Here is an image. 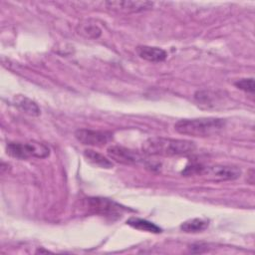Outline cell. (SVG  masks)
I'll use <instances>...</instances> for the list:
<instances>
[{
	"label": "cell",
	"instance_id": "cell-1",
	"mask_svg": "<svg viewBox=\"0 0 255 255\" xmlns=\"http://www.w3.org/2000/svg\"><path fill=\"white\" fill-rule=\"evenodd\" d=\"M141 149L147 155L177 156L192 153L196 149V145L191 140L155 136L147 138L142 143Z\"/></svg>",
	"mask_w": 255,
	"mask_h": 255
},
{
	"label": "cell",
	"instance_id": "cell-2",
	"mask_svg": "<svg viewBox=\"0 0 255 255\" xmlns=\"http://www.w3.org/2000/svg\"><path fill=\"white\" fill-rule=\"evenodd\" d=\"M225 126V121L218 118H198L179 120L174 125V129L189 136H211L217 134Z\"/></svg>",
	"mask_w": 255,
	"mask_h": 255
},
{
	"label": "cell",
	"instance_id": "cell-3",
	"mask_svg": "<svg viewBox=\"0 0 255 255\" xmlns=\"http://www.w3.org/2000/svg\"><path fill=\"white\" fill-rule=\"evenodd\" d=\"M83 207L90 213L104 216L112 221L121 218L124 212L128 210L125 206L112 199L98 196L85 198L83 200Z\"/></svg>",
	"mask_w": 255,
	"mask_h": 255
},
{
	"label": "cell",
	"instance_id": "cell-4",
	"mask_svg": "<svg viewBox=\"0 0 255 255\" xmlns=\"http://www.w3.org/2000/svg\"><path fill=\"white\" fill-rule=\"evenodd\" d=\"M7 153L18 159L29 157L43 158L49 155V147L41 142H9L6 146Z\"/></svg>",
	"mask_w": 255,
	"mask_h": 255
},
{
	"label": "cell",
	"instance_id": "cell-5",
	"mask_svg": "<svg viewBox=\"0 0 255 255\" xmlns=\"http://www.w3.org/2000/svg\"><path fill=\"white\" fill-rule=\"evenodd\" d=\"M241 170L239 167L234 165H222L216 164L213 166H202L200 167L198 175L206 176L210 180L222 181V180H233L240 176Z\"/></svg>",
	"mask_w": 255,
	"mask_h": 255
},
{
	"label": "cell",
	"instance_id": "cell-6",
	"mask_svg": "<svg viewBox=\"0 0 255 255\" xmlns=\"http://www.w3.org/2000/svg\"><path fill=\"white\" fill-rule=\"evenodd\" d=\"M111 159L122 164H138L144 161V157L137 151L121 145H111L107 148Z\"/></svg>",
	"mask_w": 255,
	"mask_h": 255
},
{
	"label": "cell",
	"instance_id": "cell-7",
	"mask_svg": "<svg viewBox=\"0 0 255 255\" xmlns=\"http://www.w3.org/2000/svg\"><path fill=\"white\" fill-rule=\"evenodd\" d=\"M75 137L85 145H93V146H102L108 143L112 137L113 133L110 131L104 130H94L81 128L75 131Z\"/></svg>",
	"mask_w": 255,
	"mask_h": 255
},
{
	"label": "cell",
	"instance_id": "cell-8",
	"mask_svg": "<svg viewBox=\"0 0 255 255\" xmlns=\"http://www.w3.org/2000/svg\"><path fill=\"white\" fill-rule=\"evenodd\" d=\"M107 8L122 13H136L150 9L153 6L149 1H108Z\"/></svg>",
	"mask_w": 255,
	"mask_h": 255
},
{
	"label": "cell",
	"instance_id": "cell-9",
	"mask_svg": "<svg viewBox=\"0 0 255 255\" xmlns=\"http://www.w3.org/2000/svg\"><path fill=\"white\" fill-rule=\"evenodd\" d=\"M137 55L148 62L159 63L166 59L167 53L158 47H150V46H138L136 48Z\"/></svg>",
	"mask_w": 255,
	"mask_h": 255
},
{
	"label": "cell",
	"instance_id": "cell-10",
	"mask_svg": "<svg viewBox=\"0 0 255 255\" xmlns=\"http://www.w3.org/2000/svg\"><path fill=\"white\" fill-rule=\"evenodd\" d=\"M14 105L23 113L29 116L37 117L40 115V108L38 107V105L34 101L25 96L18 95L14 97Z\"/></svg>",
	"mask_w": 255,
	"mask_h": 255
},
{
	"label": "cell",
	"instance_id": "cell-11",
	"mask_svg": "<svg viewBox=\"0 0 255 255\" xmlns=\"http://www.w3.org/2000/svg\"><path fill=\"white\" fill-rule=\"evenodd\" d=\"M84 156L86 157L87 161H89L91 164L101 167V168H112L114 166L112 160H110L108 157L103 155L102 153L93 150V149H85L84 150Z\"/></svg>",
	"mask_w": 255,
	"mask_h": 255
},
{
	"label": "cell",
	"instance_id": "cell-12",
	"mask_svg": "<svg viewBox=\"0 0 255 255\" xmlns=\"http://www.w3.org/2000/svg\"><path fill=\"white\" fill-rule=\"evenodd\" d=\"M127 224L131 226L134 229L141 230V231H146V232H151V233H160L161 228L154 224L153 222H150L145 219L137 218V217H130L129 219L127 220Z\"/></svg>",
	"mask_w": 255,
	"mask_h": 255
},
{
	"label": "cell",
	"instance_id": "cell-13",
	"mask_svg": "<svg viewBox=\"0 0 255 255\" xmlns=\"http://www.w3.org/2000/svg\"><path fill=\"white\" fill-rule=\"evenodd\" d=\"M208 227V220L202 218H193L184 221L180 225V229L186 233H197Z\"/></svg>",
	"mask_w": 255,
	"mask_h": 255
},
{
	"label": "cell",
	"instance_id": "cell-14",
	"mask_svg": "<svg viewBox=\"0 0 255 255\" xmlns=\"http://www.w3.org/2000/svg\"><path fill=\"white\" fill-rule=\"evenodd\" d=\"M234 85L238 89H240V90H242L244 92H247V93H252L253 94L254 90H255V88H254V79L253 78L241 79V80L235 82Z\"/></svg>",
	"mask_w": 255,
	"mask_h": 255
},
{
	"label": "cell",
	"instance_id": "cell-15",
	"mask_svg": "<svg viewBox=\"0 0 255 255\" xmlns=\"http://www.w3.org/2000/svg\"><path fill=\"white\" fill-rule=\"evenodd\" d=\"M86 37L89 38H98L101 35V29L96 25H83L80 31Z\"/></svg>",
	"mask_w": 255,
	"mask_h": 255
}]
</instances>
